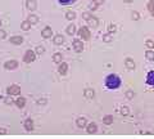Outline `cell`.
Listing matches in <instances>:
<instances>
[{"label": "cell", "mask_w": 154, "mask_h": 139, "mask_svg": "<svg viewBox=\"0 0 154 139\" xmlns=\"http://www.w3.org/2000/svg\"><path fill=\"white\" fill-rule=\"evenodd\" d=\"M105 86L111 90L118 89L121 86V79L114 73H111V75H108L105 77Z\"/></svg>", "instance_id": "cell-1"}, {"label": "cell", "mask_w": 154, "mask_h": 139, "mask_svg": "<svg viewBox=\"0 0 154 139\" xmlns=\"http://www.w3.org/2000/svg\"><path fill=\"white\" fill-rule=\"evenodd\" d=\"M77 34H78V36L81 37L82 40H90L91 39V32H90V30H89V27H86V26H82Z\"/></svg>", "instance_id": "cell-2"}, {"label": "cell", "mask_w": 154, "mask_h": 139, "mask_svg": "<svg viewBox=\"0 0 154 139\" xmlns=\"http://www.w3.org/2000/svg\"><path fill=\"white\" fill-rule=\"evenodd\" d=\"M35 59H36V53L34 50H27L23 55V62H26V63H32Z\"/></svg>", "instance_id": "cell-3"}, {"label": "cell", "mask_w": 154, "mask_h": 139, "mask_svg": "<svg viewBox=\"0 0 154 139\" xmlns=\"http://www.w3.org/2000/svg\"><path fill=\"white\" fill-rule=\"evenodd\" d=\"M7 93H8V95H19L21 86H18V85H9L7 88Z\"/></svg>", "instance_id": "cell-4"}, {"label": "cell", "mask_w": 154, "mask_h": 139, "mask_svg": "<svg viewBox=\"0 0 154 139\" xmlns=\"http://www.w3.org/2000/svg\"><path fill=\"white\" fill-rule=\"evenodd\" d=\"M72 46L76 53H81L84 50V44H82V40H80V39H73Z\"/></svg>", "instance_id": "cell-5"}, {"label": "cell", "mask_w": 154, "mask_h": 139, "mask_svg": "<svg viewBox=\"0 0 154 139\" xmlns=\"http://www.w3.org/2000/svg\"><path fill=\"white\" fill-rule=\"evenodd\" d=\"M18 67V62L14 61V59H10V61H7L4 63V68L8 70V71H13V70H17Z\"/></svg>", "instance_id": "cell-6"}, {"label": "cell", "mask_w": 154, "mask_h": 139, "mask_svg": "<svg viewBox=\"0 0 154 139\" xmlns=\"http://www.w3.org/2000/svg\"><path fill=\"white\" fill-rule=\"evenodd\" d=\"M41 36H43L44 39H50V37L53 36V30H52V27L46 26L45 28H43V31H41Z\"/></svg>", "instance_id": "cell-7"}, {"label": "cell", "mask_w": 154, "mask_h": 139, "mask_svg": "<svg viewBox=\"0 0 154 139\" xmlns=\"http://www.w3.org/2000/svg\"><path fill=\"white\" fill-rule=\"evenodd\" d=\"M26 8H27L30 12H34L37 8V3L35 1V0H27V3H26Z\"/></svg>", "instance_id": "cell-8"}, {"label": "cell", "mask_w": 154, "mask_h": 139, "mask_svg": "<svg viewBox=\"0 0 154 139\" xmlns=\"http://www.w3.org/2000/svg\"><path fill=\"white\" fill-rule=\"evenodd\" d=\"M68 71V64L66 62H62V63H59V67H58V72L60 73V75H66Z\"/></svg>", "instance_id": "cell-9"}, {"label": "cell", "mask_w": 154, "mask_h": 139, "mask_svg": "<svg viewBox=\"0 0 154 139\" xmlns=\"http://www.w3.org/2000/svg\"><path fill=\"white\" fill-rule=\"evenodd\" d=\"M9 41L12 44H14V45H21V44H23V37L22 36H12Z\"/></svg>", "instance_id": "cell-10"}, {"label": "cell", "mask_w": 154, "mask_h": 139, "mask_svg": "<svg viewBox=\"0 0 154 139\" xmlns=\"http://www.w3.org/2000/svg\"><path fill=\"white\" fill-rule=\"evenodd\" d=\"M125 66H126L127 70H135L136 68L135 62H134V59H131V58H127L125 61Z\"/></svg>", "instance_id": "cell-11"}, {"label": "cell", "mask_w": 154, "mask_h": 139, "mask_svg": "<svg viewBox=\"0 0 154 139\" xmlns=\"http://www.w3.org/2000/svg\"><path fill=\"white\" fill-rule=\"evenodd\" d=\"M53 43H54L55 45H62V44L64 43V37H63V35H60V34L55 35L54 39H53Z\"/></svg>", "instance_id": "cell-12"}, {"label": "cell", "mask_w": 154, "mask_h": 139, "mask_svg": "<svg viewBox=\"0 0 154 139\" xmlns=\"http://www.w3.org/2000/svg\"><path fill=\"white\" fill-rule=\"evenodd\" d=\"M14 103H16V106L18 108H23L26 104V98H23V97H18L16 100H14Z\"/></svg>", "instance_id": "cell-13"}, {"label": "cell", "mask_w": 154, "mask_h": 139, "mask_svg": "<svg viewBox=\"0 0 154 139\" xmlns=\"http://www.w3.org/2000/svg\"><path fill=\"white\" fill-rule=\"evenodd\" d=\"M146 84L153 85L154 86V71H150V72L146 75Z\"/></svg>", "instance_id": "cell-14"}, {"label": "cell", "mask_w": 154, "mask_h": 139, "mask_svg": "<svg viewBox=\"0 0 154 139\" xmlns=\"http://www.w3.org/2000/svg\"><path fill=\"white\" fill-rule=\"evenodd\" d=\"M62 59H63V55H62V53H55L54 55H53V61L55 62V63H62Z\"/></svg>", "instance_id": "cell-15"}, {"label": "cell", "mask_w": 154, "mask_h": 139, "mask_svg": "<svg viewBox=\"0 0 154 139\" xmlns=\"http://www.w3.org/2000/svg\"><path fill=\"white\" fill-rule=\"evenodd\" d=\"M98 25H99V19H98L96 17H93V18L89 21V26H90V27L95 28V27H98Z\"/></svg>", "instance_id": "cell-16"}, {"label": "cell", "mask_w": 154, "mask_h": 139, "mask_svg": "<svg viewBox=\"0 0 154 139\" xmlns=\"http://www.w3.org/2000/svg\"><path fill=\"white\" fill-rule=\"evenodd\" d=\"M84 95L86 97V98H94V95H95V91H94L93 89H85Z\"/></svg>", "instance_id": "cell-17"}, {"label": "cell", "mask_w": 154, "mask_h": 139, "mask_svg": "<svg viewBox=\"0 0 154 139\" xmlns=\"http://www.w3.org/2000/svg\"><path fill=\"white\" fill-rule=\"evenodd\" d=\"M21 28H22L23 31H28L30 28H31V23H30L28 21H23V22L21 23Z\"/></svg>", "instance_id": "cell-18"}, {"label": "cell", "mask_w": 154, "mask_h": 139, "mask_svg": "<svg viewBox=\"0 0 154 139\" xmlns=\"http://www.w3.org/2000/svg\"><path fill=\"white\" fill-rule=\"evenodd\" d=\"M27 21L31 23V25H36V23L38 22V17L35 16V14H30V17H28Z\"/></svg>", "instance_id": "cell-19"}, {"label": "cell", "mask_w": 154, "mask_h": 139, "mask_svg": "<svg viewBox=\"0 0 154 139\" xmlns=\"http://www.w3.org/2000/svg\"><path fill=\"white\" fill-rule=\"evenodd\" d=\"M145 58H146L148 61H154V52L153 50H146L145 52Z\"/></svg>", "instance_id": "cell-20"}, {"label": "cell", "mask_w": 154, "mask_h": 139, "mask_svg": "<svg viewBox=\"0 0 154 139\" xmlns=\"http://www.w3.org/2000/svg\"><path fill=\"white\" fill-rule=\"evenodd\" d=\"M146 8H148V10L150 12V14H152V16H154V0H150V1L148 3Z\"/></svg>", "instance_id": "cell-21"}, {"label": "cell", "mask_w": 154, "mask_h": 139, "mask_svg": "<svg viewBox=\"0 0 154 139\" xmlns=\"http://www.w3.org/2000/svg\"><path fill=\"white\" fill-rule=\"evenodd\" d=\"M66 18H67L68 21L76 19V13H75V12H67V13H66Z\"/></svg>", "instance_id": "cell-22"}, {"label": "cell", "mask_w": 154, "mask_h": 139, "mask_svg": "<svg viewBox=\"0 0 154 139\" xmlns=\"http://www.w3.org/2000/svg\"><path fill=\"white\" fill-rule=\"evenodd\" d=\"M67 34L68 35H73V34H76V26L75 25H69L67 27Z\"/></svg>", "instance_id": "cell-23"}, {"label": "cell", "mask_w": 154, "mask_h": 139, "mask_svg": "<svg viewBox=\"0 0 154 139\" xmlns=\"http://www.w3.org/2000/svg\"><path fill=\"white\" fill-rule=\"evenodd\" d=\"M35 53H36V54H38V55L44 54V53H45V48H44L43 45H37L36 49H35Z\"/></svg>", "instance_id": "cell-24"}, {"label": "cell", "mask_w": 154, "mask_h": 139, "mask_svg": "<svg viewBox=\"0 0 154 139\" xmlns=\"http://www.w3.org/2000/svg\"><path fill=\"white\" fill-rule=\"evenodd\" d=\"M85 125H86V120H85L84 117H80V119L77 120V126H78V128H84Z\"/></svg>", "instance_id": "cell-25"}, {"label": "cell", "mask_w": 154, "mask_h": 139, "mask_svg": "<svg viewBox=\"0 0 154 139\" xmlns=\"http://www.w3.org/2000/svg\"><path fill=\"white\" fill-rule=\"evenodd\" d=\"M103 122L107 124V125H109V124L113 122V116H111V115H108V116H105L104 119H103Z\"/></svg>", "instance_id": "cell-26"}, {"label": "cell", "mask_w": 154, "mask_h": 139, "mask_svg": "<svg viewBox=\"0 0 154 139\" xmlns=\"http://www.w3.org/2000/svg\"><path fill=\"white\" fill-rule=\"evenodd\" d=\"M75 1L76 0H58V3L62 5H69V4H73Z\"/></svg>", "instance_id": "cell-27"}, {"label": "cell", "mask_w": 154, "mask_h": 139, "mask_svg": "<svg viewBox=\"0 0 154 139\" xmlns=\"http://www.w3.org/2000/svg\"><path fill=\"white\" fill-rule=\"evenodd\" d=\"M82 18H84L85 21H87V22H89V21H90L91 18H93V16H91V13H90V12H85V13H82Z\"/></svg>", "instance_id": "cell-28"}, {"label": "cell", "mask_w": 154, "mask_h": 139, "mask_svg": "<svg viewBox=\"0 0 154 139\" xmlns=\"http://www.w3.org/2000/svg\"><path fill=\"white\" fill-rule=\"evenodd\" d=\"M103 41H104V43H111V41H112V35L111 34H104V35H103Z\"/></svg>", "instance_id": "cell-29"}, {"label": "cell", "mask_w": 154, "mask_h": 139, "mask_svg": "<svg viewBox=\"0 0 154 139\" xmlns=\"http://www.w3.org/2000/svg\"><path fill=\"white\" fill-rule=\"evenodd\" d=\"M87 131L89 133H95L96 131V125H95V124H90V125L87 126Z\"/></svg>", "instance_id": "cell-30"}, {"label": "cell", "mask_w": 154, "mask_h": 139, "mask_svg": "<svg viewBox=\"0 0 154 139\" xmlns=\"http://www.w3.org/2000/svg\"><path fill=\"white\" fill-rule=\"evenodd\" d=\"M134 97H135L134 90H127V91H126V98H127V99H132Z\"/></svg>", "instance_id": "cell-31"}, {"label": "cell", "mask_w": 154, "mask_h": 139, "mask_svg": "<svg viewBox=\"0 0 154 139\" xmlns=\"http://www.w3.org/2000/svg\"><path fill=\"white\" fill-rule=\"evenodd\" d=\"M145 45L148 46V49H154V41L153 40H146L145 41Z\"/></svg>", "instance_id": "cell-32"}, {"label": "cell", "mask_w": 154, "mask_h": 139, "mask_svg": "<svg viewBox=\"0 0 154 139\" xmlns=\"http://www.w3.org/2000/svg\"><path fill=\"white\" fill-rule=\"evenodd\" d=\"M25 126H26L27 130H32V120H26Z\"/></svg>", "instance_id": "cell-33"}, {"label": "cell", "mask_w": 154, "mask_h": 139, "mask_svg": "<svg viewBox=\"0 0 154 139\" xmlns=\"http://www.w3.org/2000/svg\"><path fill=\"white\" fill-rule=\"evenodd\" d=\"M89 9H90V10H96L98 9V4L95 1L90 3V4H89Z\"/></svg>", "instance_id": "cell-34"}, {"label": "cell", "mask_w": 154, "mask_h": 139, "mask_svg": "<svg viewBox=\"0 0 154 139\" xmlns=\"http://www.w3.org/2000/svg\"><path fill=\"white\" fill-rule=\"evenodd\" d=\"M116 31H117L116 26H114V25H109V27H108V34H114Z\"/></svg>", "instance_id": "cell-35"}, {"label": "cell", "mask_w": 154, "mask_h": 139, "mask_svg": "<svg viewBox=\"0 0 154 139\" xmlns=\"http://www.w3.org/2000/svg\"><path fill=\"white\" fill-rule=\"evenodd\" d=\"M4 100H5V104H12V103H14V100L12 99V95L5 97V98H4Z\"/></svg>", "instance_id": "cell-36"}, {"label": "cell", "mask_w": 154, "mask_h": 139, "mask_svg": "<svg viewBox=\"0 0 154 139\" xmlns=\"http://www.w3.org/2000/svg\"><path fill=\"white\" fill-rule=\"evenodd\" d=\"M131 17H132V19H134V21H138V19H140V14H139L138 12H132Z\"/></svg>", "instance_id": "cell-37"}, {"label": "cell", "mask_w": 154, "mask_h": 139, "mask_svg": "<svg viewBox=\"0 0 154 139\" xmlns=\"http://www.w3.org/2000/svg\"><path fill=\"white\" fill-rule=\"evenodd\" d=\"M121 113H122L123 116L129 115V108H127V107H122V108H121Z\"/></svg>", "instance_id": "cell-38"}, {"label": "cell", "mask_w": 154, "mask_h": 139, "mask_svg": "<svg viewBox=\"0 0 154 139\" xmlns=\"http://www.w3.org/2000/svg\"><path fill=\"white\" fill-rule=\"evenodd\" d=\"M5 36H7V32H5L4 30H1V28H0V40L5 39Z\"/></svg>", "instance_id": "cell-39"}, {"label": "cell", "mask_w": 154, "mask_h": 139, "mask_svg": "<svg viewBox=\"0 0 154 139\" xmlns=\"http://www.w3.org/2000/svg\"><path fill=\"white\" fill-rule=\"evenodd\" d=\"M45 103H46V99H40V100H38V104H45Z\"/></svg>", "instance_id": "cell-40"}, {"label": "cell", "mask_w": 154, "mask_h": 139, "mask_svg": "<svg viewBox=\"0 0 154 139\" xmlns=\"http://www.w3.org/2000/svg\"><path fill=\"white\" fill-rule=\"evenodd\" d=\"M94 1H95L98 5H100V4H103V3H104V0H94Z\"/></svg>", "instance_id": "cell-41"}, {"label": "cell", "mask_w": 154, "mask_h": 139, "mask_svg": "<svg viewBox=\"0 0 154 139\" xmlns=\"http://www.w3.org/2000/svg\"><path fill=\"white\" fill-rule=\"evenodd\" d=\"M0 133H1V134H5V133H7V131H5L4 129H0Z\"/></svg>", "instance_id": "cell-42"}, {"label": "cell", "mask_w": 154, "mask_h": 139, "mask_svg": "<svg viewBox=\"0 0 154 139\" xmlns=\"http://www.w3.org/2000/svg\"><path fill=\"white\" fill-rule=\"evenodd\" d=\"M123 1H126V3H132L134 0H123Z\"/></svg>", "instance_id": "cell-43"}, {"label": "cell", "mask_w": 154, "mask_h": 139, "mask_svg": "<svg viewBox=\"0 0 154 139\" xmlns=\"http://www.w3.org/2000/svg\"><path fill=\"white\" fill-rule=\"evenodd\" d=\"M0 26H1V19H0Z\"/></svg>", "instance_id": "cell-44"}]
</instances>
